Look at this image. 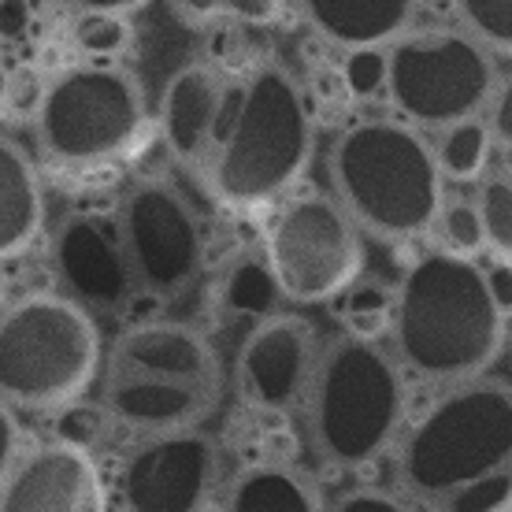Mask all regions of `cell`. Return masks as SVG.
I'll list each match as a JSON object with an SVG mask.
<instances>
[{"label": "cell", "mask_w": 512, "mask_h": 512, "mask_svg": "<svg viewBox=\"0 0 512 512\" xmlns=\"http://www.w3.org/2000/svg\"><path fill=\"white\" fill-rule=\"evenodd\" d=\"M116 234L127 256L130 279L145 294L175 297L201 271L205 256L201 223L186 205V197L167 182L145 179L123 197Z\"/></svg>", "instance_id": "obj_10"}, {"label": "cell", "mask_w": 512, "mask_h": 512, "mask_svg": "<svg viewBox=\"0 0 512 512\" xmlns=\"http://www.w3.org/2000/svg\"><path fill=\"white\" fill-rule=\"evenodd\" d=\"M223 123V86L212 67L186 64L167 78L160 97V134L182 164H205Z\"/></svg>", "instance_id": "obj_17"}, {"label": "cell", "mask_w": 512, "mask_h": 512, "mask_svg": "<svg viewBox=\"0 0 512 512\" xmlns=\"http://www.w3.org/2000/svg\"><path fill=\"white\" fill-rule=\"evenodd\" d=\"M15 457H19V423L12 416V405L0 401V483L12 472Z\"/></svg>", "instance_id": "obj_33"}, {"label": "cell", "mask_w": 512, "mask_h": 512, "mask_svg": "<svg viewBox=\"0 0 512 512\" xmlns=\"http://www.w3.org/2000/svg\"><path fill=\"white\" fill-rule=\"evenodd\" d=\"M227 512H323L320 490L290 464H253L234 475Z\"/></svg>", "instance_id": "obj_20"}, {"label": "cell", "mask_w": 512, "mask_h": 512, "mask_svg": "<svg viewBox=\"0 0 512 512\" xmlns=\"http://www.w3.org/2000/svg\"><path fill=\"white\" fill-rule=\"evenodd\" d=\"M104 431H108V412L97 409V405L71 401L64 409H56V442H67V446L90 453L104 438Z\"/></svg>", "instance_id": "obj_30"}, {"label": "cell", "mask_w": 512, "mask_h": 512, "mask_svg": "<svg viewBox=\"0 0 512 512\" xmlns=\"http://www.w3.org/2000/svg\"><path fill=\"white\" fill-rule=\"evenodd\" d=\"M127 41H130L127 15H116V12H78V19H75V45L82 52H90L93 60L116 56V52L127 49Z\"/></svg>", "instance_id": "obj_29"}, {"label": "cell", "mask_w": 512, "mask_h": 512, "mask_svg": "<svg viewBox=\"0 0 512 512\" xmlns=\"http://www.w3.org/2000/svg\"><path fill=\"white\" fill-rule=\"evenodd\" d=\"M264 264L279 297L294 305H323L360 279L364 238L338 201L323 193H301L271 216Z\"/></svg>", "instance_id": "obj_9"}, {"label": "cell", "mask_w": 512, "mask_h": 512, "mask_svg": "<svg viewBox=\"0 0 512 512\" xmlns=\"http://www.w3.org/2000/svg\"><path fill=\"white\" fill-rule=\"evenodd\" d=\"M331 182L349 219L383 242L427 234L442 208V171L431 145L394 119H364L342 130L331 149Z\"/></svg>", "instance_id": "obj_3"}, {"label": "cell", "mask_w": 512, "mask_h": 512, "mask_svg": "<svg viewBox=\"0 0 512 512\" xmlns=\"http://www.w3.org/2000/svg\"><path fill=\"white\" fill-rule=\"evenodd\" d=\"M416 4H431V8H446V4H453V0H416Z\"/></svg>", "instance_id": "obj_38"}, {"label": "cell", "mask_w": 512, "mask_h": 512, "mask_svg": "<svg viewBox=\"0 0 512 512\" xmlns=\"http://www.w3.org/2000/svg\"><path fill=\"white\" fill-rule=\"evenodd\" d=\"M512 461V394L501 379L475 375L453 383L401 438L397 479L412 501L435 509L453 490L468 487Z\"/></svg>", "instance_id": "obj_5"}, {"label": "cell", "mask_w": 512, "mask_h": 512, "mask_svg": "<svg viewBox=\"0 0 512 512\" xmlns=\"http://www.w3.org/2000/svg\"><path fill=\"white\" fill-rule=\"evenodd\" d=\"M219 394H208L201 386L175 383V379H156L138 372H108L104 383V412L112 420L138 427V431H179L197 427L205 420Z\"/></svg>", "instance_id": "obj_16"}, {"label": "cell", "mask_w": 512, "mask_h": 512, "mask_svg": "<svg viewBox=\"0 0 512 512\" xmlns=\"http://www.w3.org/2000/svg\"><path fill=\"white\" fill-rule=\"evenodd\" d=\"M305 23L338 49H383L412 23L416 0H297Z\"/></svg>", "instance_id": "obj_18"}, {"label": "cell", "mask_w": 512, "mask_h": 512, "mask_svg": "<svg viewBox=\"0 0 512 512\" xmlns=\"http://www.w3.org/2000/svg\"><path fill=\"white\" fill-rule=\"evenodd\" d=\"M275 301H279V290H275V279H271L264 256H242L227 279H223V305L234 316H256L264 320L275 312Z\"/></svg>", "instance_id": "obj_22"}, {"label": "cell", "mask_w": 512, "mask_h": 512, "mask_svg": "<svg viewBox=\"0 0 512 512\" xmlns=\"http://www.w3.org/2000/svg\"><path fill=\"white\" fill-rule=\"evenodd\" d=\"M101 368V331L71 297L34 294L0 316V401L56 412L90 390Z\"/></svg>", "instance_id": "obj_6"}, {"label": "cell", "mask_w": 512, "mask_h": 512, "mask_svg": "<svg viewBox=\"0 0 512 512\" xmlns=\"http://www.w3.org/2000/svg\"><path fill=\"white\" fill-rule=\"evenodd\" d=\"M286 0H171V8L186 23H245L268 26L279 19Z\"/></svg>", "instance_id": "obj_24"}, {"label": "cell", "mask_w": 512, "mask_h": 512, "mask_svg": "<svg viewBox=\"0 0 512 512\" xmlns=\"http://www.w3.org/2000/svg\"><path fill=\"white\" fill-rule=\"evenodd\" d=\"M431 153H435V164H438V171H442V179L472 182V179H479L490 164L494 130L479 116L449 123V127L438 130V145Z\"/></svg>", "instance_id": "obj_21"}, {"label": "cell", "mask_w": 512, "mask_h": 512, "mask_svg": "<svg viewBox=\"0 0 512 512\" xmlns=\"http://www.w3.org/2000/svg\"><path fill=\"white\" fill-rule=\"evenodd\" d=\"M0 512H108L101 468L67 442L30 449L0 483Z\"/></svg>", "instance_id": "obj_13"}, {"label": "cell", "mask_w": 512, "mask_h": 512, "mask_svg": "<svg viewBox=\"0 0 512 512\" xmlns=\"http://www.w3.org/2000/svg\"><path fill=\"white\" fill-rule=\"evenodd\" d=\"M312 160V112L282 67L264 64L245 78L231 119L205 156V182L223 205L264 208L294 190Z\"/></svg>", "instance_id": "obj_2"}, {"label": "cell", "mask_w": 512, "mask_h": 512, "mask_svg": "<svg viewBox=\"0 0 512 512\" xmlns=\"http://www.w3.org/2000/svg\"><path fill=\"white\" fill-rule=\"evenodd\" d=\"M494 130L498 138H509V93H498V104H494Z\"/></svg>", "instance_id": "obj_37"}, {"label": "cell", "mask_w": 512, "mask_h": 512, "mask_svg": "<svg viewBox=\"0 0 512 512\" xmlns=\"http://www.w3.org/2000/svg\"><path fill=\"white\" fill-rule=\"evenodd\" d=\"M505 320L472 256L438 249L405 271L390 308V334L409 372L453 386L487 375L505 346Z\"/></svg>", "instance_id": "obj_1"}, {"label": "cell", "mask_w": 512, "mask_h": 512, "mask_svg": "<svg viewBox=\"0 0 512 512\" xmlns=\"http://www.w3.org/2000/svg\"><path fill=\"white\" fill-rule=\"evenodd\" d=\"M67 4H75L78 12H116V15H130V12H141L149 0H67Z\"/></svg>", "instance_id": "obj_36"}, {"label": "cell", "mask_w": 512, "mask_h": 512, "mask_svg": "<svg viewBox=\"0 0 512 512\" xmlns=\"http://www.w3.org/2000/svg\"><path fill=\"white\" fill-rule=\"evenodd\" d=\"M308 401V435L331 468H368L379 461L405 420L401 364L379 342L338 338L316 357Z\"/></svg>", "instance_id": "obj_4"}, {"label": "cell", "mask_w": 512, "mask_h": 512, "mask_svg": "<svg viewBox=\"0 0 512 512\" xmlns=\"http://www.w3.org/2000/svg\"><path fill=\"white\" fill-rule=\"evenodd\" d=\"M149 108L138 78L112 64H78L49 82L38 104L41 153L67 171H93L138 149Z\"/></svg>", "instance_id": "obj_7"}, {"label": "cell", "mask_w": 512, "mask_h": 512, "mask_svg": "<svg viewBox=\"0 0 512 512\" xmlns=\"http://www.w3.org/2000/svg\"><path fill=\"white\" fill-rule=\"evenodd\" d=\"M386 93L409 127L442 130L487 112L494 64L487 45L464 30L401 34L386 49Z\"/></svg>", "instance_id": "obj_8"}, {"label": "cell", "mask_w": 512, "mask_h": 512, "mask_svg": "<svg viewBox=\"0 0 512 512\" xmlns=\"http://www.w3.org/2000/svg\"><path fill=\"white\" fill-rule=\"evenodd\" d=\"M52 256H56L60 279L67 282L71 301H78L82 308L119 312L130 301V294H134V279H130L119 234L104 219H67L60 234H56Z\"/></svg>", "instance_id": "obj_14"}, {"label": "cell", "mask_w": 512, "mask_h": 512, "mask_svg": "<svg viewBox=\"0 0 512 512\" xmlns=\"http://www.w3.org/2000/svg\"><path fill=\"white\" fill-rule=\"evenodd\" d=\"M34 19L30 0H0V38H19Z\"/></svg>", "instance_id": "obj_35"}, {"label": "cell", "mask_w": 512, "mask_h": 512, "mask_svg": "<svg viewBox=\"0 0 512 512\" xmlns=\"http://www.w3.org/2000/svg\"><path fill=\"white\" fill-rule=\"evenodd\" d=\"M45 227V193L30 156L0 134V260L23 256Z\"/></svg>", "instance_id": "obj_19"}, {"label": "cell", "mask_w": 512, "mask_h": 512, "mask_svg": "<svg viewBox=\"0 0 512 512\" xmlns=\"http://www.w3.org/2000/svg\"><path fill=\"white\" fill-rule=\"evenodd\" d=\"M342 323L353 338H368V342H379L386 331H390V308H394V294L379 286V282H353L342 290Z\"/></svg>", "instance_id": "obj_23"}, {"label": "cell", "mask_w": 512, "mask_h": 512, "mask_svg": "<svg viewBox=\"0 0 512 512\" xmlns=\"http://www.w3.org/2000/svg\"><path fill=\"white\" fill-rule=\"evenodd\" d=\"M342 86L353 97H375L386 90V52L383 49H349L342 64Z\"/></svg>", "instance_id": "obj_31"}, {"label": "cell", "mask_w": 512, "mask_h": 512, "mask_svg": "<svg viewBox=\"0 0 512 512\" xmlns=\"http://www.w3.org/2000/svg\"><path fill=\"white\" fill-rule=\"evenodd\" d=\"M479 223H483V238L494 249V256L509 260L512 253V186L509 179H490L475 201Z\"/></svg>", "instance_id": "obj_26"}, {"label": "cell", "mask_w": 512, "mask_h": 512, "mask_svg": "<svg viewBox=\"0 0 512 512\" xmlns=\"http://www.w3.org/2000/svg\"><path fill=\"white\" fill-rule=\"evenodd\" d=\"M316 334L301 316H264L238 353V386L264 412H286L305 401L316 368Z\"/></svg>", "instance_id": "obj_12"}, {"label": "cell", "mask_w": 512, "mask_h": 512, "mask_svg": "<svg viewBox=\"0 0 512 512\" xmlns=\"http://www.w3.org/2000/svg\"><path fill=\"white\" fill-rule=\"evenodd\" d=\"M216 475L219 449L205 431H160L141 442L119 472L123 512H205Z\"/></svg>", "instance_id": "obj_11"}, {"label": "cell", "mask_w": 512, "mask_h": 512, "mask_svg": "<svg viewBox=\"0 0 512 512\" xmlns=\"http://www.w3.org/2000/svg\"><path fill=\"white\" fill-rule=\"evenodd\" d=\"M483 279H487V290L490 297H494V305L509 316V308H512V268H509V260H494L490 268H483Z\"/></svg>", "instance_id": "obj_34"}, {"label": "cell", "mask_w": 512, "mask_h": 512, "mask_svg": "<svg viewBox=\"0 0 512 512\" xmlns=\"http://www.w3.org/2000/svg\"><path fill=\"white\" fill-rule=\"evenodd\" d=\"M431 512H512V472H490L468 487L453 490Z\"/></svg>", "instance_id": "obj_25"}, {"label": "cell", "mask_w": 512, "mask_h": 512, "mask_svg": "<svg viewBox=\"0 0 512 512\" xmlns=\"http://www.w3.org/2000/svg\"><path fill=\"white\" fill-rule=\"evenodd\" d=\"M112 372H138L156 379L201 386L219 394L223 372L212 342L186 323H141L116 338L112 346Z\"/></svg>", "instance_id": "obj_15"}, {"label": "cell", "mask_w": 512, "mask_h": 512, "mask_svg": "<svg viewBox=\"0 0 512 512\" xmlns=\"http://www.w3.org/2000/svg\"><path fill=\"white\" fill-rule=\"evenodd\" d=\"M461 19L479 45L509 52L512 45V0H457Z\"/></svg>", "instance_id": "obj_27"}, {"label": "cell", "mask_w": 512, "mask_h": 512, "mask_svg": "<svg viewBox=\"0 0 512 512\" xmlns=\"http://www.w3.org/2000/svg\"><path fill=\"white\" fill-rule=\"evenodd\" d=\"M431 227H435L438 238H442V249L453 256H475L487 245L483 223H479V212H475L472 201H453V205L442 201Z\"/></svg>", "instance_id": "obj_28"}, {"label": "cell", "mask_w": 512, "mask_h": 512, "mask_svg": "<svg viewBox=\"0 0 512 512\" xmlns=\"http://www.w3.org/2000/svg\"><path fill=\"white\" fill-rule=\"evenodd\" d=\"M331 512H416L409 501L394 498V494H386V490H375V487H357L342 494V498L334 501Z\"/></svg>", "instance_id": "obj_32"}]
</instances>
